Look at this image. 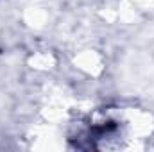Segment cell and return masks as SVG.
<instances>
[{
	"mask_svg": "<svg viewBox=\"0 0 154 152\" xmlns=\"http://www.w3.org/2000/svg\"><path fill=\"white\" fill-rule=\"evenodd\" d=\"M147 131V123H138L134 109L108 106L79 118L68 141L79 150H127L142 147Z\"/></svg>",
	"mask_w": 154,
	"mask_h": 152,
	"instance_id": "cell-1",
	"label": "cell"
}]
</instances>
